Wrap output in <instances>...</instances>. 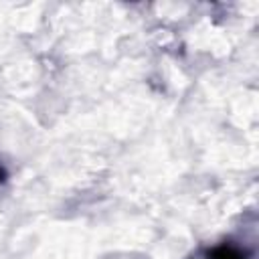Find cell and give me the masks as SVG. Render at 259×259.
Wrapping results in <instances>:
<instances>
[{
	"instance_id": "6da1fadb",
	"label": "cell",
	"mask_w": 259,
	"mask_h": 259,
	"mask_svg": "<svg viewBox=\"0 0 259 259\" xmlns=\"http://www.w3.org/2000/svg\"><path fill=\"white\" fill-rule=\"evenodd\" d=\"M206 259H247V253L233 243H223V245L210 249L206 253Z\"/></svg>"
},
{
	"instance_id": "7a4b0ae2",
	"label": "cell",
	"mask_w": 259,
	"mask_h": 259,
	"mask_svg": "<svg viewBox=\"0 0 259 259\" xmlns=\"http://www.w3.org/2000/svg\"><path fill=\"white\" fill-rule=\"evenodd\" d=\"M4 176H6V172H4V168H2V166H0V182H2V180H4Z\"/></svg>"
}]
</instances>
